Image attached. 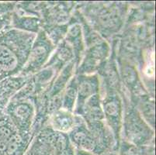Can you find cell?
Returning a JSON list of instances; mask_svg holds the SVG:
<instances>
[{
  "label": "cell",
  "instance_id": "277c9868",
  "mask_svg": "<svg viewBox=\"0 0 156 155\" xmlns=\"http://www.w3.org/2000/svg\"><path fill=\"white\" fill-rule=\"evenodd\" d=\"M73 141L83 148L93 149L95 147V140L89 132L84 128H78L72 133Z\"/></svg>",
  "mask_w": 156,
  "mask_h": 155
},
{
  "label": "cell",
  "instance_id": "3957f363",
  "mask_svg": "<svg viewBox=\"0 0 156 155\" xmlns=\"http://www.w3.org/2000/svg\"><path fill=\"white\" fill-rule=\"evenodd\" d=\"M33 113L30 105L27 103H20L16 106L12 112V116L16 121L19 123L21 126L24 127L29 123Z\"/></svg>",
  "mask_w": 156,
  "mask_h": 155
},
{
  "label": "cell",
  "instance_id": "8fae6325",
  "mask_svg": "<svg viewBox=\"0 0 156 155\" xmlns=\"http://www.w3.org/2000/svg\"><path fill=\"white\" fill-rule=\"evenodd\" d=\"M1 26H2V22L0 21V27H1Z\"/></svg>",
  "mask_w": 156,
  "mask_h": 155
},
{
  "label": "cell",
  "instance_id": "30bf717a",
  "mask_svg": "<svg viewBox=\"0 0 156 155\" xmlns=\"http://www.w3.org/2000/svg\"><path fill=\"white\" fill-rule=\"evenodd\" d=\"M77 155H90V154H89V153H87V152H86V151H82V150H81V151L78 152Z\"/></svg>",
  "mask_w": 156,
  "mask_h": 155
},
{
  "label": "cell",
  "instance_id": "52a82bcc",
  "mask_svg": "<svg viewBox=\"0 0 156 155\" xmlns=\"http://www.w3.org/2000/svg\"><path fill=\"white\" fill-rule=\"evenodd\" d=\"M96 91V84L94 83L93 79H86L81 82L79 87V94L80 100L87 99L93 96Z\"/></svg>",
  "mask_w": 156,
  "mask_h": 155
},
{
  "label": "cell",
  "instance_id": "ba28073f",
  "mask_svg": "<svg viewBox=\"0 0 156 155\" xmlns=\"http://www.w3.org/2000/svg\"><path fill=\"white\" fill-rule=\"evenodd\" d=\"M76 95H77V88H76V85H70L65 95L64 104H65V108L69 109H72Z\"/></svg>",
  "mask_w": 156,
  "mask_h": 155
},
{
  "label": "cell",
  "instance_id": "5b68a950",
  "mask_svg": "<svg viewBox=\"0 0 156 155\" xmlns=\"http://www.w3.org/2000/svg\"><path fill=\"white\" fill-rule=\"evenodd\" d=\"M53 122L57 129L62 131H68L72 128L73 124V119L69 113L61 112L55 115Z\"/></svg>",
  "mask_w": 156,
  "mask_h": 155
},
{
  "label": "cell",
  "instance_id": "6da1fadb",
  "mask_svg": "<svg viewBox=\"0 0 156 155\" xmlns=\"http://www.w3.org/2000/svg\"><path fill=\"white\" fill-rule=\"evenodd\" d=\"M17 55L4 43H0V72H12L18 66Z\"/></svg>",
  "mask_w": 156,
  "mask_h": 155
},
{
  "label": "cell",
  "instance_id": "7a4b0ae2",
  "mask_svg": "<svg viewBox=\"0 0 156 155\" xmlns=\"http://www.w3.org/2000/svg\"><path fill=\"white\" fill-rule=\"evenodd\" d=\"M48 45L44 43H37L36 46L34 47L30 55L29 60H28L27 67L29 68H37L44 64L45 60L48 56Z\"/></svg>",
  "mask_w": 156,
  "mask_h": 155
},
{
  "label": "cell",
  "instance_id": "9c48e42d",
  "mask_svg": "<svg viewBox=\"0 0 156 155\" xmlns=\"http://www.w3.org/2000/svg\"><path fill=\"white\" fill-rule=\"evenodd\" d=\"M61 155H72V150L69 148H65L61 153Z\"/></svg>",
  "mask_w": 156,
  "mask_h": 155
},
{
  "label": "cell",
  "instance_id": "8992f818",
  "mask_svg": "<svg viewBox=\"0 0 156 155\" xmlns=\"http://www.w3.org/2000/svg\"><path fill=\"white\" fill-rule=\"evenodd\" d=\"M105 113L110 121H117L120 114V106L117 99H110L104 104Z\"/></svg>",
  "mask_w": 156,
  "mask_h": 155
}]
</instances>
